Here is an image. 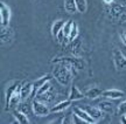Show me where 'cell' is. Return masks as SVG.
<instances>
[{"label":"cell","instance_id":"7a4b0ae2","mask_svg":"<svg viewBox=\"0 0 126 124\" xmlns=\"http://www.w3.org/2000/svg\"><path fill=\"white\" fill-rule=\"evenodd\" d=\"M112 59L114 67L118 71H122L126 69V55L122 51H119L118 48H114L112 53Z\"/></svg>","mask_w":126,"mask_h":124},{"label":"cell","instance_id":"6da1fadb","mask_svg":"<svg viewBox=\"0 0 126 124\" xmlns=\"http://www.w3.org/2000/svg\"><path fill=\"white\" fill-rule=\"evenodd\" d=\"M77 69L76 67H74L72 64H69L67 62H60L56 67L54 68V71H53V75L54 77L56 78V81L63 86V87H67L70 84L72 80V75L76 73Z\"/></svg>","mask_w":126,"mask_h":124},{"label":"cell","instance_id":"ac0fdd59","mask_svg":"<svg viewBox=\"0 0 126 124\" xmlns=\"http://www.w3.org/2000/svg\"><path fill=\"white\" fill-rule=\"evenodd\" d=\"M70 104H71V101H70V100L62 101V102H60V103H57L55 106H53L50 110H51V112H61V111H64L65 109H68V108L70 106Z\"/></svg>","mask_w":126,"mask_h":124},{"label":"cell","instance_id":"cb8c5ba5","mask_svg":"<svg viewBox=\"0 0 126 124\" xmlns=\"http://www.w3.org/2000/svg\"><path fill=\"white\" fill-rule=\"evenodd\" d=\"M51 87H53V86L50 84V82H49V81H48V82H46L45 84H43V86H42V87H41L40 89H39V90L36 91V95H35V97L37 96V95H40V94H43V92L48 91V90H49V89H50V88H51Z\"/></svg>","mask_w":126,"mask_h":124},{"label":"cell","instance_id":"484cf974","mask_svg":"<svg viewBox=\"0 0 126 124\" xmlns=\"http://www.w3.org/2000/svg\"><path fill=\"white\" fill-rule=\"evenodd\" d=\"M61 123H63V124H74L75 123V120H72V115L71 114H69V115L63 117V120L61 121Z\"/></svg>","mask_w":126,"mask_h":124},{"label":"cell","instance_id":"8992f818","mask_svg":"<svg viewBox=\"0 0 126 124\" xmlns=\"http://www.w3.org/2000/svg\"><path fill=\"white\" fill-rule=\"evenodd\" d=\"M74 114H75V116H77L78 118L81 121H83V122H85V123H90V124H92V123H94L96 121L91 117L89 114H88V111H85L83 108H79V106H75L74 108Z\"/></svg>","mask_w":126,"mask_h":124},{"label":"cell","instance_id":"9c48e42d","mask_svg":"<svg viewBox=\"0 0 126 124\" xmlns=\"http://www.w3.org/2000/svg\"><path fill=\"white\" fill-rule=\"evenodd\" d=\"M32 92H33V82H25L21 86V98H22V101L32 98Z\"/></svg>","mask_w":126,"mask_h":124},{"label":"cell","instance_id":"3957f363","mask_svg":"<svg viewBox=\"0 0 126 124\" xmlns=\"http://www.w3.org/2000/svg\"><path fill=\"white\" fill-rule=\"evenodd\" d=\"M32 109H33V112L35 114L36 116H40V117H45V116L49 115L50 110L48 106H46V103L41 101H37V100H34L32 102Z\"/></svg>","mask_w":126,"mask_h":124},{"label":"cell","instance_id":"5bb4252c","mask_svg":"<svg viewBox=\"0 0 126 124\" xmlns=\"http://www.w3.org/2000/svg\"><path fill=\"white\" fill-rule=\"evenodd\" d=\"M0 37L2 42H9L13 37V32L12 29L7 26V27H1V32H0Z\"/></svg>","mask_w":126,"mask_h":124},{"label":"cell","instance_id":"83f0119b","mask_svg":"<svg viewBox=\"0 0 126 124\" xmlns=\"http://www.w3.org/2000/svg\"><path fill=\"white\" fill-rule=\"evenodd\" d=\"M117 2L120 5V6H123V7H126V0H118Z\"/></svg>","mask_w":126,"mask_h":124},{"label":"cell","instance_id":"4fadbf2b","mask_svg":"<svg viewBox=\"0 0 126 124\" xmlns=\"http://www.w3.org/2000/svg\"><path fill=\"white\" fill-rule=\"evenodd\" d=\"M35 98L37 100V101L43 102V103H49V102H51L55 98V94H54V89H53V87L50 88L48 91H46V92H43V94L37 95Z\"/></svg>","mask_w":126,"mask_h":124},{"label":"cell","instance_id":"30bf717a","mask_svg":"<svg viewBox=\"0 0 126 124\" xmlns=\"http://www.w3.org/2000/svg\"><path fill=\"white\" fill-rule=\"evenodd\" d=\"M19 84H20V82H13L11 86H8V88H7V90H6V92H5V104H6L5 110L8 108L9 101H11V98H12V96H13L14 91H15L16 88L19 87Z\"/></svg>","mask_w":126,"mask_h":124},{"label":"cell","instance_id":"ba28073f","mask_svg":"<svg viewBox=\"0 0 126 124\" xmlns=\"http://www.w3.org/2000/svg\"><path fill=\"white\" fill-rule=\"evenodd\" d=\"M50 76L49 74H47V75H45V76H42L41 78H39V80H36V81H34L33 82V92H32V98H34L35 97V95H36V91L40 89L43 84H45L46 82H48L50 80Z\"/></svg>","mask_w":126,"mask_h":124},{"label":"cell","instance_id":"7c38bea8","mask_svg":"<svg viewBox=\"0 0 126 124\" xmlns=\"http://www.w3.org/2000/svg\"><path fill=\"white\" fill-rule=\"evenodd\" d=\"M85 97V92H82L76 86H72L71 89H70V92H69V100L70 101H79V100H83Z\"/></svg>","mask_w":126,"mask_h":124},{"label":"cell","instance_id":"7402d4cb","mask_svg":"<svg viewBox=\"0 0 126 124\" xmlns=\"http://www.w3.org/2000/svg\"><path fill=\"white\" fill-rule=\"evenodd\" d=\"M75 1H76L77 11L79 13H85L86 9H88V2H86V0H75Z\"/></svg>","mask_w":126,"mask_h":124},{"label":"cell","instance_id":"5b68a950","mask_svg":"<svg viewBox=\"0 0 126 124\" xmlns=\"http://www.w3.org/2000/svg\"><path fill=\"white\" fill-rule=\"evenodd\" d=\"M0 17H1V27H7L11 20V8L5 2H0Z\"/></svg>","mask_w":126,"mask_h":124},{"label":"cell","instance_id":"4316f807","mask_svg":"<svg viewBox=\"0 0 126 124\" xmlns=\"http://www.w3.org/2000/svg\"><path fill=\"white\" fill-rule=\"evenodd\" d=\"M120 39H122V41L124 42V45L126 46V29H123L122 33H120Z\"/></svg>","mask_w":126,"mask_h":124},{"label":"cell","instance_id":"52a82bcc","mask_svg":"<svg viewBox=\"0 0 126 124\" xmlns=\"http://www.w3.org/2000/svg\"><path fill=\"white\" fill-rule=\"evenodd\" d=\"M102 96L108 100H119L125 96V92L122 90H118V89H108L102 92Z\"/></svg>","mask_w":126,"mask_h":124},{"label":"cell","instance_id":"8fae6325","mask_svg":"<svg viewBox=\"0 0 126 124\" xmlns=\"http://www.w3.org/2000/svg\"><path fill=\"white\" fill-rule=\"evenodd\" d=\"M85 111H88V114L94 118L96 122L97 121H99L100 118H102V116H103V111L100 110L99 108H96V106H85L84 108H83Z\"/></svg>","mask_w":126,"mask_h":124},{"label":"cell","instance_id":"277c9868","mask_svg":"<svg viewBox=\"0 0 126 124\" xmlns=\"http://www.w3.org/2000/svg\"><path fill=\"white\" fill-rule=\"evenodd\" d=\"M53 63H60V62H67L69 64H72L74 67H76L78 70L83 68V62L79 57H74V56H60V57H55L54 60H51Z\"/></svg>","mask_w":126,"mask_h":124},{"label":"cell","instance_id":"e0dca14e","mask_svg":"<svg viewBox=\"0 0 126 124\" xmlns=\"http://www.w3.org/2000/svg\"><path fill=\"white\" fill-rule=\"evenodd\" d=\"M64 25H65V21H64V20H57V21H55L54 25H53V27H51V34H53V36L57 37L60 32H61L63 29V27H64Z\"/></svg>","mask_w":126,"mask_h":124},{"label":"cell","instance_id":"f546056e","mask_svg":"<svg viewBox=\"0 0 126 124\" xmlns=\"http://www.w3.org/2000/svg\"><path fill=\"white\" fill-rule=\"evenodd\" d=\"M124 117H125V118H126V115H125V116H124Z\"/></svg>","mask_w":126,"mask_h":124},{"label":"cell","instance_id":"f1b7e54d","mask_svg":"<svg viewBox=\"0 0 126 124\" xmlns=\"http://www.w3.org/2000/svg\"><path fill=\"white\" fill-rule=\"evenodd\" d=\"M114 1H116V0H104V2L106 5H111V4H113Z\"/></svg>","mask_w":126,"mask_h":124},{"label":"cell","instance_id":"603a6c76","mask_svg":"<svg viewBox=\"0 0 126 124\" xmlns=\"http://www.w3.org/2000/svg\"><path fill=\"white\" fill-rule=\"evenodd\" d=\"M78 35V25L76 22L72 23V27H71V32H70V35H69V41L72 42Z\"/></svg>","mask_w":126,"mask_h":124},{"label":"cell","instance_id":"2e32d148","mask_svg":"<svg viewBox=\"0 0 126 124\" xmlns=\"http://www.w3.org/2000/svg\"><path fill=\"white\" fill-rule=\"evenodd\" d=\"M102 92H103V90H102L100 88L92 87L85 91V97L90 98V100H94V98H97V97L102 96Z\"/></svg>","mask_w":126,"mask_h":124},{"label":"cell","instance_id":"d4e9b609","mask_svg":"<svg viewBox=\"0 0 126 124\" xmlns=\"http://www.w3.org/2000/svg\"><path fill=\"white\" fill-rule=\"evenodd\" d=\"M118 114L120 116H125L126 115V100L123 101L119 106H118Z\"/></svg>","mask_w":126,"mask_h":124},{"label":"cell","instance_id":"9a60e30c","mask_svg":"<svg viewBox=\"0 0 126 124\" xmlns=\"http://www.w3.org/2000/svg\"><path fill=\"white\" fill-rule=\"evenodd\" d=\"M14 117H15V122L19 124H28L29 123V120H28L26 112H23L21 110H15L13 112Z\"/></svg>","mask_w":126,"mask_h":124},{"label":"cell","instance_id":"d6986e66","mask_svg":"<svg viewBox=\"0 0 126 124\" xmlns=\"http://www.w3.org/2000/svg\"><path fill=\"white\" fill-rule=\"evenodd\" d=\"M113 104L111 103V102L109 101H103L100 102L98 104V108L100 109V110L103 111V112H106V114H113Z\"/></svg>","mask_w":126,"mask_h":124},{"label":"cell","instance_id":"ffe728a7","mask_svg":"<svg viewBox=\"0 0 126 124\" xmlns=\"http://www.w3.org/2000/svg\"><path fill=\"white\" fill-rule=\"evenodd\" d=\"M64 9L68 13H76L77 6L75 0H64Z\"/></svg>","mask_w":126,"mask_h":124},{"label":"cell","instance_id":"44dd1931","mask_svg":"<svg viewBox=\"0 0 126 124\" xmlns=\"http://www.w3.org/2000/svg\"><path fill=\"white\" fill-rule=\"evenodd\" d=\"M72 23H74L72 20H68V21H65V25L63 27V33H64V36H65L67 41H69V35H70V32H71Z\"/></svg>","mask_w":126,"mask_h":124}]
</instances>
